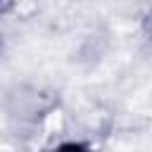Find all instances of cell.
Returning <instances> with one entry per match:
<instances>
[{
	"label": "cell",
	"mask_w": 152,
	"mask_h": 152,
	"mask_svg": "<svg viewBox=\"0 0 152 152\" xmlns=\"http://www.w3.org/2000/svg\"><path fill=\"white\" fill-rule=\"evenodd\" d=\"M52 152H90L83 142H62V145H57Z\"/></svg>",
	"instance_id": "obj_1"
}]
</instances>
